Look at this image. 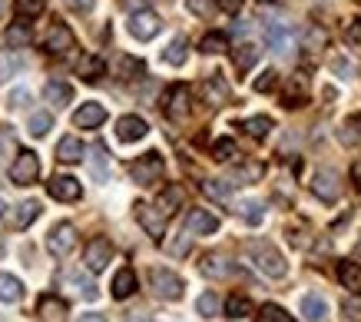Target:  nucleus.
<instances>
[{
    "label": "nucleus",
    "instance_id": "obj_25",
    "mask_svg": "<svg viewBox=\"0 0 361 322\" xmlns=\"http://www.w3.org/2000/svg\"><path fill=\"white\" fill-rule=\"evenodd\" d=\"M90 173H93V179H97V183H106V179H110V167H106V163H110V156H106V146L103 143H93V150H90Z\"/></svg>",
    "mask_w": 361,
    "mask_h": 322
},
{
    "label": "nucleus",
    "instance_id": "obj_27",
    "mask_svg": "<svg viewBox=\"0 0 361 322\" xmlns=\"http://www.w3.org/2000/svg\"><path fill=\"white\" fill-rule=\"evenodd\" d=\"M133 292H136V273L130 266H123L113 276V299H130Z\"/></svg>",
    "mask_w": 361,
    "mask_h": 322
},
{
    "label": "nucleus",
    "instance_id": "obj_4",
    "mask_svg": "<svg viewBox=\"0 0 361 322\" xmlns=\"http://www.w3.org/2000/svg\"><path fill=\"white\" fill-rule=\"evenodd\" d=\"M47 249H50V256H56V259L70 256L77 249V226H73V222H56L54 229L47 233Z\"/></svg>",
    "mask_w": 361,
    "mask_h": 322
},
{
    "label": "nucleus",
    "instance_id": "obj_23",
    "mask_svg": "<svg viewBox=\"0 0 361 322\" xmlns=\"http://www.w3.org/2000/svg\"><path fill=\"white\" fill-rule=\"evenodd\" d=\"M183 200H186V189L179 186V183H169V186L159 193V200H156V206L166 213V216H173L179 206H183Z\"/></svg>",
    "mask_w": 361,
    "mask_h": 322
},
{
    "label": "nucleus",
    "instance_id": "obj_54",
    "mask_svg": "<svg viewBox=\"0 0 361 322\" xmlns=\"http://www.w3.org/2000/svg\"><path fill=\"white\" fill-rule=\"evenodd\" d=\"M351 183L361 189V160H355V163H351Z\"/></svg>",
    "mask_w": 361,
    "mask_h": 322
},
{
    "label": "nucleus",
    "instance_id": "obj_18",
    "mask_svg": "<svg viewBox=\"0 0 361 322\" xmlns=\"http://www.w3.org/2000/svg\"><path fill=\"white\" fill-rule=\"evenodd\" d=\"M199 273L206 279H222V276H229L232 266H229V259L219 253H206L202 256V263H199Z\"/></svg>",
    "mask_w": 361,
    "mask_h": 322
},
{
    "label": "nucleus",
    "instance_id": "obj_55",
    "mask_svg": "<svg viewBox=\"0 0 361 322\" xmlns=\"http://www.w3.org/2000/svg\"><path fill=\"white\" fill-rule=\"evenodd\" d=\"M93 4H97V0H70L73 11H93Z\"/></svg>",
    "mask_w": 361,
    "mask_h": 322
},
{
    "label": "nucleus",
    "instance_id": "obj_3",
    "mask_svg": "<svg viewBox=\"0 0 361 322\" xmlns=\"http://www.w3.org/2000/svg\"><path fill=\"white\" fill-rule=\"evenodd\" d=\"M149 286L156 289V296H163V299L176 302V299H183V289H186V282L176 276L173 269L153 266V269H149Z\"/></svg>",
    "mask_w": 361,
    "mask_h": 322
},
{
    "label": "nucleus",
    "instance_id": "obj_24",
    "mask_svg": "<svg viewBox=\"0 0 361 322\" xmlns=\"http://www.w3.org/2000/svg\"><path fill=\"white\" fill-rule=\"evenodd\" d=\"M23 299V282L13 273H0V302L4 306H13V302Z\"/></svg>",
    "mask_w": 361,
    "mask_h": 322
},
{
    "label": "nucleus",
    "instance_id": "obj_2",
    "mask_svg": "<svg viewBox=\"0 0 361 322\" xmlns=\"http://www.w3.org/2000/svg\"><path fill=\"white\" fill-rule=\"evenodd\" d=\"M163 173H166V163L156 150L153 153H146V156H140V160L130 167L133 183H140V186H156V183L163 179Z\"/></svg>",
    "mask_w": 361,
    "mask_h": 322
},
{
    "label": "nucleus",
    "instance_id": "obj_12",
    "mask_svg": "<svg viewBox=\"0 0 361 322\" xmlns=\"http://www.w3.org/2000/svg\"><path fill=\"white\" fill-rule=\"evenodd\" d=\"M47 193H50L56 203H77L80 196H83V186H80V179H73V177H54L47 183Z\"/></svg>",
    "mask_w": 361,
    "mask_h": 322
},
{
    "label": "nucleus",
    "instance_id": "obj_52",
    "mask_svg": "<svg viewBox=\"0 0 361 322\" xmlns=\"http://www.w3.org/2000/svg\"><path fill=\"white\" fill-rule=\"evenodd\" d=\"M186 7L192 13H199V17H206V13H209V0H186Z\"/></svg>",
    "mask_w": 361,
    "mask_h": 322
},
{
    "label": "nucleus",
    "instance_id": "obj_51",
    "mask_svg": "<svg viewBox=\"0 0 361 322\" xmlns=\"http://www.w3.org/2000/svg\"><path fill=\"white\" fill-rule=\"evenodd\" d=\"M331 70H335L338 77H345V80L355 77V67H351V64L345 60V56H335V60H331Z\"/></svg>",
    "mask_w": 361,
    "mask_h": 322
},
{
    "label": "nucleus",
    "instance_id": "obj_45",
    "mask_svg": "<svg viewBox=\"0 0 361 322\" xmlns=\"http://www.w3.org/2000/svg\"><path fill=\"white\" fill-rule=\"evenodd\" d=\"M47 11V0H17V13L20 17H40Z\"/></svg>",
    "mask_w": 361,
    "mask_h": 322
},
{
    "label": "nucleus",
    "instance_id": "obj_30",
    "mask_svg": "<svg viewBox=\"0 0 361 322\" xmlns=\"http://www.w3.org/2000/svg\"><path fill=\"white\" fill-rule=\"evenodd\" d=\"M338 279L348 292L361 296V266L358 263H338Z\"/></svg>",
    "mask_w": 361,
    "mask_h": 322
},
{
    "label": "nucleus",
    "instance_id": "obj_50",
    "mask_svg": "<svg viewBox=\"0 0 361 322\" xmlns=\"http://www.w3.org/2000/svg\"><path fill=\"white\" fill-rule=\"evenodd\" d=\"M11 110H23L27 103H30V90H23V87H17V90H11Z\"/></svg>",
    "mask_w": 361,
    "mask_h": 322
},
{
    "label": "nucleus",
    "instance_id": "obj_14",
    "mask_svg": "<svg viewBox=\"0 0 361 322\" xmlns=\"http://www.w3.org/2000/svg\"><path fill=\"white\" fill-rule=\"evenodd\" d=\"M265 40L272 47V54H279V56L292 54V47H295V34H292L285 23H269V27H265Z\"/></svg>",
    "mask_w": 361,
    "mask_h": 322
},
{
    "label": "nucleus",
    "instance_id": "obj_16",
    "mask_svg": "<svg viewBox=\"0 0 361 322\" xmlns=\"http://www.w3.org/2000/svg\"><path fill=\"white\" fill-rule=\"evenodd\" d=\"M186 229L192 236H212L219 229V216H212V213H206V210H189Z\"/></svg>",
    "mask_w": 361,
    "mask_h": 322
},
{
    "label": "nucleus",
    "instance_id": "obj_42",
    "mask_svg": "<svg viewBox=\"0 0 361 322\" xmlns=\"http://www.w3.org/2000/svg\"><path fill=\"white\" fill-rule=\"evenodd\" d=\"M235 153H239V150H235V140H229V136L216 140V146H212V156H216L219 163H229V160H232Z\"/></svg>",
    "mask_w": 361,
    "mask_h": 322
},
{
    "label": "nucleus",
    "instance_id": "obj_60",
    "mask_svg": "<svg viewBox=\"0 0 361 322\" xmlns=\"http://www.w3.org/2000/svg\"><path fill=\"white\" fill-rule=\"evenodd\" d=\"M358 253H361V246H358Z\"/></svg>",
    "mask_w": 361,
    "mask_h": 322
},
{
    "label": "nucleus",
    "instance_id": "obj_53",
    "mask_svg": "<svg viewBox=\"0 0 361 322\" xmlns=\"http://www.w3.org/2000/svg\"><path fill=\"white\" fill-rule=\"evenodd\" d=\"M216 4H219L226 13H239L242 11V0H216Z\"/></svg>",
    "mask_w": 361,
    "mask_h": 322
},
{
    "label": "nucleus",
    "instance_id": "obj_26",
    "mask_svg": "<svg viewBox=\"0 0 361 322\" xmlns=\"http://www.w3.org/2000/svg\"><path fill=\"white\" fill-rule=\"evenodd\" d=\"M83 156H87V150H83V143H80L77 136H63L56 143V160L60 163H80Z\"/></svg>",
    "mask_w": 361,
    "mask_h": 322
},
{
    "label": "nucleus",
    "instance_id": "obj_10",
    "mask_svg": "<svg viewBox=\"0 0 361 322\" xmlns=\"http://www.w3.org/2000/svg\"><path fill=\"white\" fill-rule=\"evenodd\" d=\"M159 30H163V20H159L153 11H146V7L130 17V34L136 37V40H142V44H146V40H153Z\"/></svg>",
    "mask_w": 361,
    "mask_h": 322
},
{
    "label": "nucleus",
    "instance_id": "obj_40",
    "mask_svg": "<svg viewBox=\"0 0 361 322\" xmlns=\"http://www.w3.org/2000/svg\"><path fill=\"white\" fill-rule=\"evenodd\" d=\"M239 216H242V220H245V222H249V226H259V222L265 220L262 203H259V200H245V203H242V206H239Z\"/></svg>",
    "mask_w": 361,
    "mask_h": 322
},
{
    "label": "nucleus",
    "instance_id": "obj_31",
    "mask_svg": "<svg viewBox=\"0 0 361 322\" xmlns=\"http://www.w3.org/2000/svg\"><path fill=\"white\" fill-rule=\"evenodd\" d=\"M232 60H235V70L245 73V70L255 67V60H259V47L255 44H239L235 50H232Z\"/></svg>",
    "mask_w": 361,
    "mask_h": 322
},
{
    "label": "nucleus",
    "instance_id": "obj_44",
    "mask_svg": "<svg viewBox=\"0 0 361 322\" xmlns=\"http://www.w3.org/2000/svg\"><path fill=\"white\" fill-rule=\"evenodd\" d=\"M199 50H202V54H222V50H226V37L222 34H206L202 37V44H199Z\"/></svg>",
    "mask_w": 361,
    "mask_h": 322
},
{
    "label": "nucleus",
    "instance_id": "obj_58",
    "mask_svg": "<svg viewBox=\"0 0 361 322\" xmlns=\"http://www.w3.org/2000/svg\"><path fill=\"white\" fill-rule=\"evenodd\" d=\"M0 216H4V203H0Z\"/></svg>",
    "mask_w": 361,
    "mask_h": 322
},
{
    "label": "nucleus",
    "instance_id": "obj_34",
    "mask_svg": "<svg viewBox=\"0 0 361 322\" xmlns=\"http://www.w3.org/2000/svg\"><path fill=\"white\" fill-rule=\"evenodd\" d=\"M272 126H275L272 117H249V120L242 123V130H245V133H249L252 140H265Z\"/></svg>",
    "mask_w": 361,
    "mask_h": 322
},
{
    "label": "nucleus",
    "instance_id": "obj_28",
    "mask_svg": "<svg viewBox=\"0 0 361 322\" xmlns=\"http://www.w3.org/2000/svg\"><path fill=\"white\" fill-rule=\"evenodd\" d=\"M4 40L11 47H30L33 34H30V23H27V17H20L17 23H11L7 30H4Z\"/></svg>",
    "mask_w": 361,
    "mask_h": 322
},
{
    "label": "nucleus",
    "instance_id": "obj_7",
    "mask_svg": "<svg viewBox=\"0 0 361 322\" xmlns=\"http://www.w3.org/2000/svg\"><path fill=\"white\" fill-rule=\"evenodd\" d=\"M110 259H113V243L103 239V236L90 239L87 249H83V263H87L90 273H103V269L110 266Z\"/></svg>",
    "mask_w": 361,
    "mask_h": 322
},
{
    "label": "nucleus",
    "instance_id": "obj_32",
    "mask_svg": "<svg viewBox=\"0 0 361 322\" xmlns=\"http://www.w3.org/2000/svg\"><path fill=\"white\" fill-rule=\"evenodd\" d=\"M186 56H189L186 37H173V44L163 50V60L169 64V67H183V64H186Z\"/></svg>",
    "mask_w": 361,
    "mask_h": 322
},
{
    "label": "nucleus",
    "instance_id": "obj_21",
    "mask_svg": "<svg viewBox=\"0 0 361 322\" xmlns=\"http://www.w3.org/2000/svg\"><path fill=\"white\" fill-rule=\"evenodd\" d=\"M37 216H40V203H37V200H23V203H17V210H13L11 226H13V229H27L30 222H37Z\"/></svg>",
    "mask_w": 361,
    "mask_h": 322
},
{
    "label": "nucleus",
    "instance_id": "obj_46",
    "mask_svg": "<svg viewBox=\"0 0 361 322\" xmlns=\"http://www.w3.org/2000/svg\"><path fill=\"white\" fill-rule=\"evenodd\" d=\"M325 44H329V34H325L322 27H308V34H305V50H322Z\"/></svg>",
    "mask_w": 361,
    "mask_h": 322
},
{
    "label": "nucleus",
    "instance_id": "obj_19",
    "mask_svg": "<svg viewBox=\"0 0 361 322\" xmlns=\"http://www.w3.org/2000/svg\"><path fill=\"white\" fill-rule=\"evenodd\" d=\"M202 93H206V103H209V107H222V103L229 100V83H226L219 73H212V77L202 83Z\"/></svg>",
    "mask_w": 361,
    "mask_h": 322
},
{
    "label": "nucleus",
    "instance_id": "obj_43",
    "mask_svg": "<svg viewBox=\"0 0 361 322\" xmlns=\"http://www.w3.org/2000/svg\"><path fill=\"white\" fill-rule=\"evenodd\" d=\"M142 60H136V56H123L120 60V77L123 80H136V77H142Z\"/></svg>",
    "mask_w": 361,
    "mask_h": 322
},
{
    "label": "nucleus",
    "instance_id": "obj_38",
    "mask_svg": "<svg viewBox=\"0 0 361 322\" xmlns=\"http://www.w3.org/2000/svg\"><path fill=\"white\" fill-rule=\"evenodd\" d=\"M249 312H252L249 299H245V296H239V292H235V296H229V299H226V316H229V319H245Z\"/></svg>",
    "mask_w": 361,
    "mask_h": 322
},
{
    "label": "nucleus",
    "instance_id": "obj_20",
    "mask_svg": "<svg viewBox=\"0 0 361 322\" xmlns=\"http://www.w3.org/2000/svg\"><path fill=\"white\" fill-rule=\"evenodd\" d=\"M44 100L50 103V107H66V103L73 100V87H70V83H63V80H47Z\"/></svg>",
    "mask_w": 361,
    "mask_h": 322
},
{
    "label": "nucleus",
    "instance_id": "obj_13",
    "mask_svg": "<svg viewBox=\"0 0 361 322\" xmlns=\"http://www.w3.org/2000/svg\"><path fill=\"white\" fill-rule=\"evenodd\" d=\"M146 133H149V123L142 120V117H136V113H126V117L116 120V136H120L123 143H136Z\"/></svg>",
    "mask_w": 361,
    "mask_h": 322
},
{
    "label": "nucleus",
    "instance_id": "obj_17",
    "mask_svg": "<svg viewBox=\"0 0 361 322\" xmlns=\"http://www.w3.org/2000/svg\"><path fill=\"white\" fill-rule=\"evenodd\" d=\"M37 316H40V322H63L66 319V302L56 299V296H40Z\"/></svg>",
    "mask_w": 361,
    "mask_h": 322
},
{
    "label": "nucleus",
    "instance_id": "obj_49",
    "mask_svg": "<svg viewBox=\"0 0 361 322\" xmlns=\"http://www.w3.org/2000/svg\"><path fill=\"white\" fill-rule=\"evenodd\" d=\"M262 173H265V169L259 167V163H245V167L235 169V177H232V179H262Z\"/></svg>",
    "mask_w": 361,
    "mask_h": 322
},
{
    "label": "nucleus",
    "instance_id": "obj_35",
    "mask_svg": "<svg viewBox=\"0 0 361 322\" xmlns=\"http://www.w3.org/2000/svg\"><path fill=\"white\" fill-rule=\"evenodd\" d=\"M282 103L285 107H302V103H305V80L302 77L288 80V87H285V93H282Z\"/></svg>",
    "mask_w": 361,
    "mask_h": 322
},
{
    "label": "nucleus",
    "instance_id": "obj_56",
    "mask_svg": "<svg viewBox=\"0 0 361 322\" xmlns=\"http://www.w3.org/2000/svg\"><path fill=\"white\" fill-rule=\"evenodd\" d=\"M80 322H106V316H99V312H87V316H80Z\"/></svg>",
    "mask_w": 361,
    "mask_h": 322
},
{
    "label": "nucleus",
    "instance_id": "obj_59",
    "mask_svg": "<svg viewBox=\"0 0 361 322\" xmlns=\"http://www.w3.org/2000/svg\"><path fill=\"white\" fill-rule=\"evenodd\" d=\"M259 4H272V0H259Z\"/></svg>",
    "mask_w": 361,
    "mask_h": 322
},
{
    "label": "nucleus",
    "instance_id": "obj_22",
    "mask_svg": "<svg viewBox=\"0 0 361 322\" xmlns=\"http://www.w3.org/2000/svg\"><path fill=\"white\" fill-rule=\"evenodd\" d=\"M302 316H305V322H325L329 302L322 299L318 292H308V296H302Z\"/></svg>",
    "mask_w": 361,
    "mask_h": 322
},
{
    "label": "nucleus",
    "instance_id": "obj_15",
    "mask_svg": "<svg viewBox=\"0 0 361 322\" xmlns=\"http://www.w3.org/2000/svg\"><path fill=\"white\" fill-rule=\"evenodd\" d=\"M106 120V107L103 103H83L77 113H73V126H80V130H97L99 123Z\"/></svg>",
    "mask_w": 361,
    "mask_h": 322
},
{
    "label": "nucleus",
    "instance_id": "obj_48",
    "mask_svg": "<svg viewBox=\"0 0 361 322\" xmlns=\"http://www.w3.org/2000/svg\"><path fill=\"white\" fill-rule=\"evenodd\" d=\"M189 246H192V233H189V229H183V233H179V239L169 246V253H173V256H186Z\"/></svg>",
    "mask_w": 361,
    "mask_h": 322
},
{
    "label": "nucleus",
    "instance_id": "obj_57",
    "mask_svg": "<svg viewBox=\"0 0 361 322\" xmlns=\"http://www.w3.org/2000/svg\"><path fill=\"white\" fill-rule=\"evenodd\" d=\"M0 17H4V0H0Z\"/></svg>",
    "mask_w": 361,
    "mask_h": 322
},
{
    "label": "nucleus",
    "instance_id": "obj_1",
    "mask_svg": "<svg viewBox=\"0 0 361 322\" xmlns=\"http://www.w3.org/2000/svg\"><path fill=\"white\" fill-rule=\"evenodd\" d=\"M249 259L255 263V269L269 279H282L288 273V263H285V256L275 249L272 243H265V239H252L249 243Z\"/></svg>",
    "mask_w": 361,
    "mask_h": 322
},
{
    "label": "nucleus",
    "instance_id": "obj_33",
    "mask_svg": "<svg viewBox=\"0 0 361 322\" xmlns=\"http://www.w3.org/2000/svg\"><path fill=\"white\" fill-rule=\"evenodd\" d=\"M77 70H80V77L87 80V83H97V80L106 73V64H103L99 56H83Z\"/></svg>",
    "mask_w": 361,
    "mask_h": 322
},
{
    "label": "nucleus",
    "instance_id": "obj_11",
    "mask_svg": "<svg viewBox=\"0 0 361 322\" xmlns=\"http://www.w3.org/2000/svg\"><path fill=\"white\" fill-rule=\"evenodd\" d=\"M312 193H315L322 203H338L341 196V183L335 169H318L315 179H312Z\"/></svg>",
    "mask_w": 361,
    "mask_h": 322
},
{
    "label": "nucleus",
    "instance_id": "obj_9",
    "mask_svg": "<svg viewBox=\"0 0 361 322\" xmlns=\"http://www.w3.org/2000/svg\"><path fill=\"white\" fill-rule=\"evenodd\" d=\"M136 220H140V226L146 229V233L153 236V239H163L166 236V216L159 206H149V203H136Z\"/></svg>",
    "mask_w": 361,
    "mask_h": 322
},
{
    "label": "nucleus",
    "instance_id": "obj_39",
    "mask_svg": "<svg viewBox=\"0 0 361 322\" xmlns=\"http://www.w3.org/2000/svg\"><path fill=\"white\" fill-rule=\"evenodd\" d=\"M259 322H295V316H288L282 306H275V302H265L262 309H259Z\"/></svg>",
    "mask_w": 361,
    "mask_h": 322
},
{
    "label": "nucleus",
    "instance_id": "obj_8",
    "mask_svg": "<svg viewBox=\"0 0 361 322\" xmlns=\"http://www.w3.org/2000/svg\"><path fill=\"white\" fill-rule=\"evenodd\" d=\"M44 47H47V54H54V56H66L70 50H77L73 30H70L66 23H54V27L47 30V37H44Z\"/></svg>",
    "mask_w": 361,
    "mask_h": 322
},
{
    "label": "nucleus",
    "instance_id": "obj_5",
    "mask_svg": "<svg viewBox=\"0 0 361 322\" xmlns=\"http://www.w3.org/2000/svg\"><path fill=\"white\" fill-rule=\"evenodd\" d=\"M189 107H192V90H189L186 83H173L169 93H166V100H163V113L173 123H179L189 117Z\"/></svg>",
    "mask_w": 361,
    "mask_h": 322
},
{
    "label": "nucleus",
    "instance_id": "obj_41",
    "mask_svg": "<svg viewBox=\"0 0 361 322\" xmlns=\"http://www.w3.org/2000/svg\"><path fill=\"white\" fill-rule=\"evenodd\" d=\"M27 126H30L33 136H47L50 126H54V117H50V113H30V123H27Z\"/></svg>",
    "mask_w": 361,
    "mask_h": 322
},
{
    "label": "nucleus",
    "instance_id": "obj_37",
    "mask_svg": "<svg viewBox=\"0 0 361 322\" xmlns=\"http://www.w3.org/2000/svg\"><path fill=\"white\" fill-rule=\"evenodd\" d=\"M219 309H222V299L216 296V292H202V296L196 299V312L199 316H206V319H212Z\"/></svg>",
    "mask_w": 361,
    "mask_h": 322
},
{
    "label": "nucleus",
    "instance_id": "obj_47",
    "mask_svg": "<svg viewBox=\"0 0 361 322\" xmlns=\"http://www.w3.org/2000/svg\"><path fill=\"white\" fill-rule=\"evenodd\" d=\"M275 83H279V73L275 70H262L252 87H255V93H269V90H275Z\"/></svg>",
    "mask_w": 361,
    "mask_h": 322
},
{
    "label": "nucleus",
    "instance_id": "obj_36",
    "mask_svg": "<svg viewBox=\"0 0 361 322\" xmlns=\"http://www.w3.org/2000/svg\"><path fill=\"white\" fill-rule=\"evenodd\" d=\"M232 186H235V183H226V179H206V183H202V193H206L209 200H229V193H232Z\"/></svg>",
    "mask_w": 361,
    "mask_h": 322
},
{
    "label": "nucleus",
    "instance_id": "obj_29",
    "mask_svg": "<svg viewBox=\"0 0 361 322\" xmlns=\"http://www.w3.org/2000/svg\"><path fill=\"white\" fill-rule=\"evenodd\" d=\"M341 146H361V117H345L338 126Z\"/></svg>",
    "mask_w": 361,
    "mask_h": 322
},
{
    "label": "nucleus",
    "instance_id": "obj_6",
    "mask_svg": "<svg viewBox=\"0 0 361 322\" xmlns=\"http://www.w3.org/2000/svg\"><path fill=\"white\" fill-rule=\"evenodd\" d=\"M37 177H40V160H37V153H30V150L17 153V160L11 163V183L13 186H30Z\"/></svg>",
    "mask_w": 361,
    "mask_h": 322
}]
</instances>
